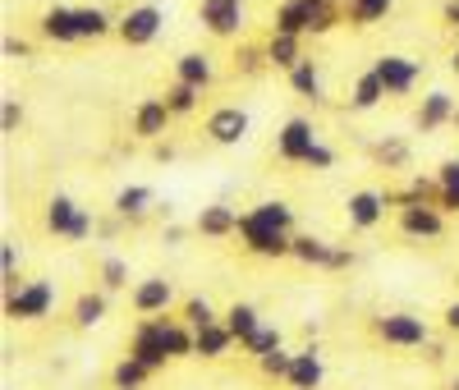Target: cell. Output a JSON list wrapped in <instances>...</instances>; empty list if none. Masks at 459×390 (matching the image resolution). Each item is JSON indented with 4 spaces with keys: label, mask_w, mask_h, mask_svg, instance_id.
I'll list each match as a JSON object with an SVG mask.
<instances>
[{
    "label": "cell",
    "mask_w": 459,
    "mask_h": 390,
    "mask_svg": "<svg viewBox=\"0 0 459 390\" xmlns=\"http://www.w3.org/2000/svg\"><path fill=\"white\" fill-rule=\"evenodd\" d=\"M257 368H262V377H272V381H285L290 377V368H294V349H272V354H262L257 359Z\"/></svg>",
    "instance_id": "obj_36"
},
{
    "label": "cell",
    "mask_w": 459,
    "mask_h": 390,
    "mask_svg": "<svg viewBox=\"0 0 459 390\" xmlns=\"http://www.w3.org/2000/svg\"><path fill=\"white\" fill-rule=\"evenodd\" d=\"M437 179H441V212H459V161H446Z\"/></svg>",
    "instance_id": "obj_38"
},
{
    "label": "cell",
    "mask_w": 459,
    "mask_h": 390,
    "mask_svg": "<svg viewBox=\"0 0 459 390\" xmlns=\"http://www.w3.org/2000/svg\"><path fill=\"white\" fill-rule=\"evenodd\" d=\"M166 326H170V317H166V312H157V317H138V326H134V340H129V354H134L138 363H147L152 372H161L166 363H175V359H170V340H166Z\"/></svg>",
    "instance_id": "obj_1"
},
{
    "label": "cell",
    "mask_w": 459,
    "mask_h": 390,
    "mask_svg": "<svg viewBox=\"0 0 459 390\" xmlns=\"http://www.w3.org/2000/svg\"><path fill=\"white\" fill-rule=\"evenodd\" d=\"M372 74L381 78V88H386V97H409V92L418 88V78H423L418 60H409V56H377Z\"/></svg>",
    "instance_id": "obj_7"
},
{
    "label": "cell",
    "mask_w": 459,
    "mask_h": 390,
    "mask_svg": "<svg viewBox=\"0 0 459 390\" xmlns=\"http://www.w3.org/2000/svg\"><path fill=\"white\" fill-rule=\"evenodd\" d=\"M266 60L290 74V69L303 60V37H294V32H272V42H266Z\"/></svg>",
    "instance_id": "obj_22"
},
{
    "label": "cell",
    "mask_w": 459,
    "mask_h": 390,
    "mask_svg": "<svg viewBox=\"0 0 459 390\" xmlns=\"http://www.w3.org/2000/svg\"><path fill=\"white\" fill-rule=\"evenodd\" d=\"M322 381H326L322 349H317V344H303V349H294V368H290L285 386H290V390H322Z\"/></svg>",
    "instance_id": "obj_13"
},
{
    "label": "cell",
    "mask_w": 459,
    "mask_h": 390,
    "mask_svg": "<svg viewBox=\"0 0 459 390\" xmlns=\"http://www.w3.org/2000/svg\"><path fill=\"white\" fill-rule=\"evenodd\" d=\"M198 234H207V239H230V234H239V212L225 207V203H212L198 212Z\"/></svg>",
    "instance_id": "obj_18"
},
{
    "label": "cell",
    "mask_w": 459,
    "mask_h": 390,
    "mask_svg": "<svg viewBox=\"0 0 459 390\" xmlns=\"http://www.w3.org/2000/svg\"><path fill=\"white\" fill-rule=\"evenodd\" d=\"M47 230H51V234H60V239H69V244H83L97 225H92L88 207H79L74 198L56 193V198L47 203Z\"/></svg>",
    "instance_id": "obj_5"
},
{
    "label": "cell",
    "mask_w": 459,
    "mask_h": 390,
    "mask_svg": "<svg viewBox=\"0 0 459 390\" xmlns=\"http://www.w3.org/2000/svg\"><path fill=\"white\" fill-rule=\"evenodd\" d=\"M235 344H239V340H235V331H230L225 322H212V326H203V331H198V359H225Z\"/></svg>",
    "instance_id": "obj_23"
},
{
    "label": "cell",
    "mask_w": 459,
    "mask_h": 390,
    "mask_svg": "<svg viewBox=\"0 0 459 390\" xmlns=\"http://www.w3.org/2000/svg\"><path fill=\"white\" fill-rule=\"evenodd\" d=\"M161 28H166V10L161 5H134L120 23H115V32H120V42L125 47H152L161 37Z\"/></svg>",
    "instance_id": "obj_6"
},
{
    "label": "cell",
    "mask_w": 459,
    "mask_h": 390,
    "mask_svg": "<svg viewBox=\"0 0 459 390\" xmlns=\"http://www.w3.org/2000/svg\"><path fill=\"white\" fill-rule=\"evenodd\" d=\"M386 193H377V188H359L344 198V216H350L354 230H377L381 221H386Z\"/></svg>",
    "instance_id": "obj_11"
},
{
    "label": "cell",
    "mask_w": 459,
    "mask_h": 390,
    "mask_svg": "<svg viewBox=\"0 0 459 390\" xmlns=\"http://www.w3.org/2000/svg\"><path fill=\"white\" fill-rule=\"evenodd\" d=\"M23 125V106L14 97H5V106H0V134H14Z\"/></svg>",
    "instance_id": "obj_43"
},
{
    "label": "cell",
    "mask_w": 459,
    "mask_h": 390,
    "mask_svg": "<svg viewBox=\"0 0 459 390\" xmlns=\"http://www.w3.org/2000/svg\"><path fill=\"white\" fill-rule=\"evenodd\" d=\"M239 239H244V248L253 257H294V234L276 230V225H262L248 212L239 216Z\"/></svg>",
    "instance_id": "obj_4"
},
{
    "label": "cell",
    "mask_w": 459,
    "mask_h": 390,
    "mask_svg": "<svg viewBox=\"0 0 459 390\" xmlns=\"http://www.w3.org/2000/svg\"><path fill=\"white\" fill-rule=\"evenodd\" d=\"M372 156H377V161L386 166V170H404V166H409V143H400V138H381V143L372 147Z\"/></svg>",
    "instance_id": "obj_35"
},
{
    "label": "cell",
    "mask_w": 459,
    "mask_h": 390,
    "mask_svg": "<svg viewBox=\"0 0 459 390\" xmlns=\"http://www.w3.org/2000/svg\"><path fill=\"white\" fill-rule=\"evenodd\" d=\"M391 5H395V0H350V19H354L359 28H368V23H377V19H386Z\"/></svg>",
    "instance_id": "obj_37"
},
{
    "label": "cell",
    "mask_w": 459,
    "mask_h": 390,
    "mask_svg": "<svg viewBox=\"0 0 459 390\" xmlns=\"http://www.w3.org/2000/svg\"><path fill=\"white\" fill-rule=\"evenodd\" d=\"M198 97H203V88L179 83V78L166 88V106H170V115H194V110H198Z\"/></svg>",
    "instance_id": "obj_31"
},
{
    "label": "cell",
    "mask_w": 459,
    "mask_h": 390,
    "mask_svg": "<svg viewBox=\"0 0 459 390\" xmlns=\"http://www.w3.org/2000/svg\"><path fill=\"white\" fill-rule=\"evenodd\" d=\"M175 78H179V83H194V88H212L216 65H212V56H203V51H184V56L175 60Z\"/></svg>",
    "instance_id": "obj_20"
},
{
    "label": "cell",
    "mask_w": 459,
    "mask_h": 390,
    "mask_svg": "<svg viewBox=\"0 0 459 390\" xmlns=\"http://www.w3.org/2000/svg\"><path fill=\"white\" fill-rule=\"evenodd\" d=\"M51 308H56V290L47 281H23L5 294L10 322H42V317H51Z\"/></svg>",
    "instance_id": "obj_3"
},
{
    "label": "cell",
    "mask_w": 459,
    "mask_h": 390,
    "mask_svg": "<svg viewBox=\"0 0 459 390\" xmlns=\"http://www.w3.org/2000/svg\"><path fill=\"white\" fill-rule=\"evenodd\" d=\"M441 19H446V23H450V28L459 32V0H450V5L441 10Z\"/></svg>",
    "instance_id": "obj_48"
},
{
    "label": "cell",
    "mask_w": 459,
    "mask_h": 390,
    "mask_svg": "<svg viewBox=\"0 0 459 390\" xmlns=\"http://www.w3.org/2000/svg\"><path fill=\"white\" fill-rule=\"evenodd\" d=\"M106 312H110V294H106V290H88V294L74 299V326L92 331V326L106 322Z\"/></svg>",
    "instance_id": "obj_19"
},
{
    "label": "cell",
    "mask_w": 459,
    "mask_h": 390,
    "mask_svg": "<svg viewBox=\"0 0 459 390\" xmlns=\"http://www.w3.org/2000/svg\"><path fill=\"white\" fill-rule=\"evenodd\" d=\"M335 5H340V0H299L303 32H313V37L331 32V28H335Z\"/></svg>",
    "instance_id": "obj_24"
},
{
    "label": "cell",
    "mask_w": 459,
    "mask_h": 390,
    "mask_svg": "<svg viewBox=\"0 0 459 390\" xmlns=\"http://www.w3.org/2000/svg\"><path fill=\"white\" fill-rule=\"evenodd\" d=\"M441 317H446V331H450V335H459V299H455V303L441 312Z\"/></svg>",
    "instance_id": "obj_45"
},
{
    "label": "cell",
    "mask_w": 459,
    "mask_h": 390,
    "mask_svg": "<svg viewBox=\"0 0 459 390\" xmlns=\"http://www.w3.org/2000/svg\"><path fill=\"white\" fill-rule=\"evenodd\" d=\"M179 317L194 326V331H203V326H212V322H221V312L203 299V294H194V299H184V308H179Z\"/></svg>",
    "instance_id": "obj_32"
},
{
    "label": "cell",
    "mask_w": 459,
    "mask_h": 390,
    "mask_svg": "<svg viewBox=\"0 0 459 390\" xmlns=\"http://www.w3.org/2000/svg\"><path fill=\"white\" fill-rule=\"evenodd\" d=\"M115 23H110V14L106 10H97V5H88V10H79V32H83V42L88 37H106Z\"/></svg>",
    "instance_id": "obj_40"
},
{
    "label": "cell",
    "mask_w": 459,
    "mask_h": 390,
    "mask_svg": "<svg viewBox=\"0 0 459 390\" xmlns=\"http://www.w3.org/2000/svg\"><path fill=\"white\" fill-rule=\"evenodd\" d=\"M354 266V253L350 248H335V262H331V271H350Z\"/></svg>",
    "instance_id": "obj_47"
},
{
    "label": "cell",
    "mask_w": 459,
    "mask_h": 390,
    "mask_svg": "<svg viewBox=\"0 0 459 390\" xmlns=\"http://www.w3.org/2000/svg\"><path fill=\"white\" fill-rule=\"evenodd\" d=\"M450 390H459V377H455V381H450Z\"/></svg>",
    "instance_id": "obj_50"
},
{
    "label": "cell",
    "mask_w": 459,
    "mask_h": 390,
    "mask_svg": "<svg viewBox=\"0 0 459 390\" xmlns=\"http://www.w3.org/2000/svg\"><path fill=\"white\" fill-rule=\"evenodd\" d=\"M129 303H134L138 317H157V312H166V308L175 303V285H170L166 276H147V281L134 285Z\"/></svg>",
    "instance_id": "obj_14"
},
{
    "label": "cell",
    "mask_w": 459,
    "mask_h": 390,
    "mask_svg": "<svg viewBox=\"0 0 459 390\" xmlns=\"http://www.w3.org/2000/svg\"><path fill=\"white\" fill-rule=\"evenodd\" d=\"M276 32H294V37H308V32H303V10H299V0H285V5L276 10Z\"/></svg>",
    "instance_id": "obj_41"
},
{
    "label": "cell",
    "mask_w": 459,
    "mask_h": 390,
    "mask_svg": "<svg viewBox=\"0 0 459 390\" xmlns=\"http://www.w3.org/2000/svg\"><path fill=\"white\" fill-rule=\"evenodd\" d=\"M400 230L409 234V239H441L446 212L437 203H400Z\"/></svg>",
    "instance_id": "obj_9"
},
{
    "label": "cell",
    "mask_w": 459,
    "mask_h": 390,
    "mask_svg": "<svg viewBox=\"0 0 459 390\" xmlns=\"http://www.w3.org/2000/svg\"><path fill=\"white\" fill-rule=\"evenodd\" d=\"M303 166H313V170H331V166H335V152H331L326 143H317L308 156H303Z\"/></svg>",
    "instance_id": "obj_44"
},
{
    "label": "cell",
    "mask_w": 459,
    "mask_h": 390,
    "mask_svg": "<svg viewBox=\"0 0 459 390\" xmlns=\"http://www.w3.org/2000/svg\"><path fill=\"white\" fill-rule=\"evenodd\" d=\"M235 65H239L244 74H262V65H272V60H266V47H262V51H257V47H239Z\"/></svg>",
    "instance_id": "obj_42"
},
{
    "label": "cell",
    "mask_w": 459,
    "mask_h": 390,
    "mask_svg": "<svg viewBox=\"0 0 459 390\" xmlns=\"http://www.w3.org/2000/svg\"><path fill=\"white\" fill-rule=\"evenodd\" d=\"M294 257H299L303 266H322V271H331V262H335V244L317 239V234H294Z\"/></svg>",
    "instance_id": "obj_21"
},
{
    "label": "cell",
    "mask_w": 459,
    "mask_h": 390,
    "mask_svg": "<svg viewBox=\"0 0 459 390\" xmlns=\"http://www.w3.org/2000/svg\"><path fill=\"white\" fill-rule=\"evenodd\" d=\"M455 97L450 92H428L423 97V106H418V115H413V125H418V134H437V129H446V125H455Z\"/></svg>",
    "instance_id": "obj_16"
},
{
    "label": "cell",
    "mask_w": 459,
    "mask_h": 390,
    "mask_svg": "<svg viewBox=\"0 0 459 390\" xmlns=\"http://www.w3.org/2000/svg\"><path fill=\"white\" fill-rule=\"evenodd\" d=\"M372 335L391 349H428L432 340L428 322L413 317V312H381V317H372Z\"/></svg>",
    "instance_id": "obj_2"
},
{
    "label": "cell",
    "mask_w": 459,
    "mask_h": 390,
    "mask_svg": "<svg viewBox=\"0 0 459 390\" xmlns=\"http://www.w3.org/2000/svg\"><path fill=\"white\" fill-rule=\"evenodd\" d=\"M170 120H175V115H170L166 97H147V101H138V110H134V138L157 143V138L166 134V125H170Z\"/></svg>",
    "instance_id": "obj_15"
},
{
    "label": "cell",
    "mask_w": 459,
    "mask_h": 390,
    "mask_svg": "<svg viewBox=\"0 0 459 390\" xmlns=\"http://www.w3.org/2000/svg\"><path fill=\"white\" fill-rule=\"evenodd\" d=\"M381 97H386V88H381V78L368 69V74H359V83L350 92V106L354 110H372V106H381Z\"/></svg>",
    "instance_id": "obj_30"
},
{
    "label": "cell",
    "mask_w": 459,
    "mask_h": 390,
    "mask_svg": "<svg viewBox=\"0 0 459 390\" xmlns=\"http://www.w3.org/2000/svg\"><path fill=\"white\" fill-rule=\"evenodd\" d=\"M42 37L56 47H74V42H83V32H79V10H69V5H51L42 14Z\"/></svg>",
    "instance_id": "obj_17"
},
{
    "label": "cell",
    "mask_w": 459,
    "mask_h": 390,
    "mask_svg": "<svg viewBox=\"0 0 459 390\" xmlns=\"http://www.w3.org/2000/svg\"><path fill=\"white\" fill-rule=\"evenodd\" d=\"M317 143H322V138H317L313 120H285V125H281V134H276V152H281V161H299V166H303V156H308Z\"/></svg>",
    "instance_id": "obj_12"
},
{
    "label": "cell",
    "mask_w": 459,
    "mask_h": 390,
    "mask_svg": "<svg viewBox=\"0 0 459 390\" xmlns=\"http://www.w3.org/2000/svg\"><path fill=\"white\" fill-rule=\"evenodd\" d=\"M19 262H23V253H19V244H0V285H5V294L14 290V285H23L19 281Z\"/></svg>",
    "instance_id": "obj_39"
},
{
    "label": "cell",
    "mask_w": 459,
    "mask_h": 390,
    "mask_svg": "<svg viewBox=\"0 0 459 390\" xmlns=\"http://www.w3.org/2000/svg\"><path fill=\"white\" fill-rule=\"evenodd\" d=\"M166 244H170V248H179V244H184V230H179V225H170V230H166Z\"/></svg>",
    "instance_id": "obj_49"
},
{
    "label": "cell",
    "mask_w": 459,
    "mask_h": 390,
    "mask_svg": "<svg viewBox=\"0 0 459 390\" xmlns=\"http://www.w3.org/2000/svg\"><path fill=\"white\" fill-rule=\"evenodd\" d=\"M5 56H10V60H23V56H28V42H19V37H5Z\"/></svg>",
    "instance_id": "obj_46"
},
{
    "label": "cell",
    "mask_w": 459,
    "mask_h": 390,
    "mask_svg": "<svg viewBox=\"0 0 459 390\" xmlns=\"http://www.w3.org/2000/svg\"><path fill=\"white\" fill-rule=\"evenodd\" d=\"M221 322H225L230 331H235V340H239V344L262 326V317H257V308H253V303H230V308L221 312Z\"/></svg>",
    "instance_id": "obj_26"
},
{
    "label": "cell",
    "mask_w": 459,
    "mask_h": 390,
    "mask_svg": "<svg viewBox=\"0 0 459 390\" xmlns=\"http://www.w3.org/2000/svg\"><path fill=\"white\" fill-rule=\"evenodd\" d=\"M147 377H152V368L138 363L134 354H125L120 363H115V372H110V386H115V390H143Z\"/></svg>",
    "instance_id": "obj_28"
},
{
    "label": "cell",
    "mask_w": 459,
    "mask_h": 390,
    "mask_svg": "<svg viewBox=\"0 0 459 390\" xmlns=\"http://www.w3.org/2000/svg\"><path fill=\"white\" fill-rule=\"evenodd\" d=\"M248 216L262 221V225H276V230H290V234H294V207L281 203V198H266V203L248 207Z\"/></svg>",
    "instance_id": "obj_29"
},
{
    "label": "cell",
    "mask_w": 459,
    "mask_h": 390,
    "mask_svg": "<svg viewBox=\"0 0 459 390\" xmlns=\"http://www.w3.org/2000/svg\"><path fill=\"white\" fill-rule=\"evenodd\" d=\"M97 281H101V290H106V294L125 290V285H129V262H125V257H101Z\"/></svg>",
    "instance_id": "obj_33"
},
{
    "label": "cell",
    "mask_w": 459,
    "mask_h": 390,
    "mask_svg": "<svg viewBox=\"0 0 459 390\" xmlns=\"http://www.w3.org/2000/svg\"><path fill=\"white\" fill-rule=\"evenodd\" d=\"M198 19L212 37H239L244 28V0H203Z\"/></svg>",
    "instance_id": "obj_10"
},
{
    "label": "cell",
    "mask_w": 459,
    "mask_h": 390,
    "mask_svg": "<svg viewBox=\"0 0 459 390\" xmlns=\"http://www.w3.org/2000/svg\"><path fill=\"white\" fill-rule=\"evenodd\" d=\"M203 134H207L216 147H239V143L248 138V110H244V106H216V110L207 115Z\"/></svg>",
    "instance_id": "obj_8"
},
{
    "label": "cell",
    "mask_w": 459,
    "mask_h": 390,
    "mask_svg": "<svg viewBox=\"0 0 459 390\" xmlns=\"http://www.w3.org/2000/svg\"><path fill=\"white\" fill-rule=\"evenodd\" d=\"M147 207H152V188L147 184H129V188L115 193V216L120 221H138V216H147Z\"/></svg>",
    "instance_id": "obj_25"
},
{
    "label": "cell",
    "mask_w": 459,
    "mask_h": 390,
    "mask_svg": "<svg viewBox=\"0 0 459 390\" xmlns=\"http://www.w3.org/2000/svg\"><path fill=\"white\" fill-rule=\"evenodd\" d=\"M455 129H459V110H455Z\"/></svg>",
    "instance_id": "obj_51"
},
{
    "label": "cell",
    "mask_w": 459,
    "mask_h": 390,
    "mask_svg": "<svg viewBox=\"0 0 459 390\" xmlns=\"http://www.w3.org/2000/svg\"><path fill=\"white\" fill-rule=\"evenodd\" d=\"M290 88H294L299 97H308V101H322V74H317V65H313L308 56L290 69Z\"/></svg>",
    "instance_id": "obj_27"
},
{
    "label": "cell",
    "mask_w": 459,
    "mask_h": 390,
    "mask_svg": "<svg viewBox=\"0 0 459 390\" xmlns=\"http://www.w3.org/2000/svg\"><path fill=\"white\" fill-rule=\"evenodd\" d=\"M285 344V335H281V326H257L239 349H244V354H253V359H262V354H272V349H281Z\"/></svg>",
    "instance_id": "obj_34"
}]
</instances>
